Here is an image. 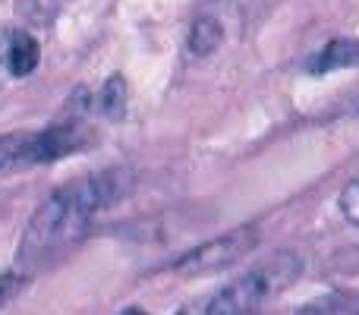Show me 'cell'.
Returning a JSON list of instances; mask_svg holds the SVG:
<instances>
[{
    "mask_svg": "<svg viewBox=\"0 0 359 315\" xmlns=\"http://www.w3.org/2000/svg\"><path fill=\"white\" fill-rule=\"evenodd\" d=\"M174 315H211L208 312V297H198V300H192V303L180 306Z\"/></svg>",
    "mask_w": 359,
    "mask_h": 315,
    "instance_id": "cell-11",
    "label": "cell"
},
{
    "mask_svg": "<svg viewBox=\"0 0 359 315\" xmlns=\"http://www.w3.org/2000/svg\"><path fill=\"white\" fill-rule=\"evenodd\" d=\"M359 67V41L353 38H331L322 48V54L312 57L309 73H334V69H350Z\"/></svg>",
    "mask_w": 359,
    "mask_h": 315,
    "instance_id": "cell-5",
    "label": "cell"
},
{
    "mask_svg": "<svg viewBox=\"0 0 359 315\" xmlns=\"http://www.w3.org/2000/svg\"><path fill=\"white\" fill-rule=\"evenodd\" d=\"M19 284H22V278H19V274H0V309H4V306L16 297Z\"/></svg>",
    "mask_w": 359,
    "mask_h": 315,
    "instance_id": "cell-10",
    "label": "cell"
},
{
    "mask_svg": "<svg viewBox=\"0 0 359 315\" xmlns=\"http://www.w3.org/2000/svg\"><path fill=\"white\" fill-rule=\"evenodd\" d=\"M337 205H341V215L347 217L353 227H359V180H353V183L341 192V202Z\"/></svg>",
    "mask_w": 359,
    "mask_h": 315,
    "instance_id": "cell-9",
    "label": "cell"
},
{
    "mask_svg": "<svg viewBox=\"0 0 359 315\" xmlns=\"http://www.w3.org/2000/svg\"><path fill=\"white\" fill-rule=\"evenodd\" d=\"M356 315H359V312H356Z\"/></svg>",
    "mask_w": 359,
    "mask_h": 315,
    "instance_id": "cell-13",
    "label": "cell"
},
{
    "mask_svg": "<svg viewBox=\"0 0 359 315\" xmlns=\"http://www.w3.org/2000/svg\"><path fill=\"white\" fill-rule=\"evenodd\" d=\"M221 41H224V25L217 22V19H211V16L196 19V22H192V29H189V38H186L189 54H196V57L215 54V51L221 48Z\"/></svg>",
    "mask_w": 359,
    "mask_h": 315,
    "instance_id": "cell-6",
    "label": "cell"
},
{
    "mask_svg": "<svg viewBox=\"0 0 359 315\" xmlns=\"http://www.w3.org/2000/svg\"><path fill=\"white\" fill-rule=\"evenodd\" d=\"M297 315H356V300L347 293H328V297L306 303Z\"/></svg>",
    "mask_w": 359,
    "mask_h": 315,
    "instance_id": "cell-7",
    "label": "cell"
},
{
    "mask_svg": "<svg viewBox=\"0 0 359 315\" xmlns=\"http://www.w3.org/2000/svg\"><path fill=\"white\" fill-rule=\"evenodd\" d=\"M126 189H130V173L126 170H104L57 189L32 215L29 227L22 234V246H19V262H41L57 246H63L69 236L79 234L98 211L120 202Z\"/></svg>",
    "mask_w": 359,
    "mask_h": 315,
    "instance_id": "cell-1",
    "label": "cell"
},
{
    "mask_svg": "<svg viewBox=\"0 0 359 315\" xmlns=\"http://www.w3.org/2000/svg\"><path fill=\"white\" fill-rule=\"evenodd\" d=\"M38 60H41V51H38V41L29 32L16 29L0 38V63L10 76H29L38 67Z\"/></svg>",
    "mask_w": 359,
    "mask_h": 315,
    "instance_id": "cell-3",
    "label": "cell"
},
{
    "mask_svg": "<svg viewBox=\"0 0 359 315\" xmlns=\"http://www.w3.org/2000/svg\"><path fill=\"white\" fill-rule=\"evenodd\" d=\"M259 243V234L252 227L233 230V234H224L217 240H208L202 246H196L192 253H186L183 259L174 262V274L180 278H205V274H215L230 268L233 262H240L249 249Z\"/></svg>",
    "mask_w": 359,
    "mask_h": 315,
    "instance_id": "cell-2",
    "label": "cell"
},
{
    "mask_svg": "<svg viewBox=\"0 0 359 315\" xmlns=\"http://www.w3.org/2000/svg\"><path fill=\"white\" fill-rule=\"evenodd\" d=\"M123 315H145V312H142V309H126Z\"/></svg>",
    "mask_w": 359,
    "mask_h": 315,
    "instance_id": "cell-12",
    "label": "cell"
},
{
    "mask_svg": "<svg viewBox=\"0 0 359 315\" xmlns=\"http://www.w3.org/2000/svg\"><path fill=\"white\" fill-rule=\"evenodd\" d=\"M101 107H104V114L111 120H123L126 114V82L123 76H111L104 86V92H101Z\"/></svg>",
    "mask_w": 359,
    "mask_h": 315,
    "instance_id": "cell-8",
    "label": "cell"
},
{
    "mask_svg": "<svg viewBox=\"0 0 359 315\" xmlns=\"http://www.w3.org/2000/svg\"><path fill=\"white\" fill-rule=\"evenodd\" d=\"M44 164L41 136L38 133H10L0 136V173H10L16 167Z\"/></svg>",
    "mask_w": 359,
    "mask_h": 315,
    "instance_id": "cell-4",
    "label": "cell"
}]
</instances>
